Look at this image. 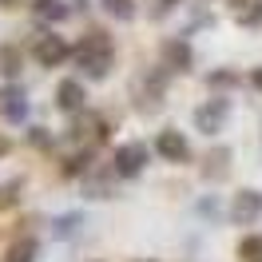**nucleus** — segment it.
<instances>
[{"mask_svg": "<svg viewBox=\"0 0 262 262\" xmlns=\"http://www.w3.org/2000/svg\"><path fill=\"white\" fill-rule=\"evenodd\" d=\"M83 83L80 80H60V88H56V103L64 107V112H83Z\"/></svg>", "mask_w": 262, "mask_h": 262, "instance_id": "nucleus-6", "label": "nucleus"}, {"mask_svg": "<svg viewBox=\"0 0 262 262\" xmlns=\"http://www.w3.org/2000/svg\"><path fill=\"white\" fill-rule=\"evenodd\" d=\"M32 12L40 20H52V24H60V20H68V4H60V0H36Z\"/></svg>", "mask_w": 262, "mask_h": 262, "instance_id": "nucleus-9", "label": "nucleus"}, {"mask_svg": "<svg viewBox=\"0 0 262 262\" xmlns=\"http://www.w3.org/2000/svg\"><path fill=\"white\" fill-rule=\"evenodd\" d=\"M112 40L103 32H92L80 40V48H76V60H80V68L92 76V80H103L107 76V68H112Z\"/></svg>", "mask_w": 262, "mask_h": 262, "instance_id": "nucleus-1", "label": "nucleus"}, {"mask_svg": "<svg viewBox=\"0 0 262 262\" xmlns=\"http://www.w3.org/2000/svg\"><path fill=\"white\" fill-rule=\"evenodd\" d=\"M0 72L4 76H16L20 72V52L16 48H0Z\"/></svg>", "mask_w": 262, "mask_h": 262, "instance_id": "nucleus-15", "label": "nucleus"}, {"mask_svg": "<svg viewBox=\"0 0 262 262\" xmlns=\"http://www.w3.org/2000/svg\"><path fill=\"white\" fill-rule=\"evenodd\" d=\"M0 4H8V0H0Z\"/></svg>", "mask_w": 262, "mask_h": 262, "instance_id": "nucleus-19", "label": "nucleus"}, {"mask_svg": "<svg viewBox=\"0 0 262 262\" xmlns=\"http://www.w3.org/2000/svg\"><path fill=\"white\" fill-rule=\"evenodd\" d=\"M238 258H243V262H262V238H258V234L238 243Z\"/></svg>", "mask_w": 262, "mask_h": 262, "instance_id": "nucleus-14", "label": "nucleus"}, {"mask_svg": "<svg viewBox=\"0 0 262 262\" xmlns=\"http://www.w3.org/2000/svg\"><path fill=\"white\" fill-rule=\"evenodd\" d=\"M36 60H40L44 68L64 64L68 60V44L60 40V36H40V40H36Z\"/></svg>", "mask_w": 262, "mask_h": 262, "instance_id": "nucleus-5", "label": "nucleus"}, {"mask_svg": "<svg viewBox=\"0 0 262 262\" xmlns=\"http://www.w3.org/2000/svg\"><path fill=\"white\" fill-rule=\"evenodd\" d=\"M230 4H234V8H238V12H250V8H254V4H258V0H230Z\"/></svg>", "mask_w": 262, "mask_h": 262, "instance_id": "nucleus-17", "label": "nucleus"}, {"mask_svg": "<svg viewBox=\"0 0 262 262\" xmlns=\"http://www.w3.org/2000/svg\"><path fill=\"white\" fill-rule=\"evenodd\" d=\"M227 115H230V103H227V99H211V103H203V107L195 112V127L207 131V135H214V131H223Z\"/></svg>", "mask_w": 262, "mask_h": 262, "instance_id": "nucleus-3", "label": "nucleus"}, {"mask_svg": "<svg viewBox=\"0 0 262 262\" xmlns=\"http://www.w3.org/2000/svg\"><path fill=\"white\" fill-rule=\"evenodd\" d=\"M103 12L115 16V20H131L135 16V4H131V0H103Z\"/></svg>", "mask_w": 262, "mask_h": 262, "instance_id": "nucleus-13", "label": "nucleus"}, {"mask_svg": "<svg viewBox=\"0 0 262 262\" xmlns=\"http://www.w3.org/2000/svg\"><path fill=\"white\" fill-rule=\"evenodd\" d=\"M147 159H151L147 143H123V147L115 151V175L131 179V175H139V171L147 167Z\"/></svg>", "mask_w": 262, "mask_h": 262, "instance_id": "nucleus-2", "label": "nucleus"}, {"mask_svg": "<svg viewBox=\"0 0 262 262\" xmlns=\"http://www.w3.org/2000/svg\"><path fill=\"white\" fill-rule=\"evenodd\" d=\"M163 60H167V68H175V72H187L191 68V48L183 44V40H171L163 48Z\"/></svg>", "mask_w": 262, "mask_h": 262, "instance_id": "nucleus-8", "label": "nucleus"}, {"mask_svg": "<svg viewBox=\"0 0 262 262\" xmlns=\"http://www.w3.org/2000/svg\"><path fill=\"white\" fill-rule=\"evenodd\" d=\"M254 88H258V92H262V68H258V72H254Z\"/></svg>", "mask_w": 262, "mask_h": 262, "instance_id": "nucleus-18", "label": "nucleus"}, {"mask_svg": "<svg viewBox=\"0 0 262 262\" xmlns=\"http://www.w3.org/2000/svg\"><path fill=\"white\" fill-rule=\"evenodd\" d=\"M171 4H179V0H155V16H163V12H171Z\"/></svg>", "mask_w": 262, "mask_h": 262, "instance_id": "nucleus-16", "label": "nucleus"}, {"mask_svg": "<svg viewBox=\"0 0 262 262\" xmlns=\"http://www.w3.org/2000/svg\"><path fill=\"white\" fill-rule=\"evenodd\" d=\"M0 99H4V115H8L12 123H16V119H24V112H28V103H24V92L8 88V92H4Z\"/></svg>", "mask_w": 262, "mask_h": 262, "instance_id": "nucleus-10", "label": "nucleus"}, {"mask_svg": "<svg viewBox=\"0 0 262 262\" xmlns=\"http://www.w3.org/2000/svg\"><path fill=\"white\" fill-rule=\"evenodd\" d=\"M230 214H234V223H258L262 219V195L258 191H243V195H234L230 203Z\"/></svg>", "mask_w": 262, "mask_h": 262, "instance_id": "nucleus-4", "label": "nucleus"}, {"mask_svg": "<svg viewBox=\"0 0 262 262\" xmlns=\"http://www.w3.org/2000/svg\"><path fill=\"white\" fill-rule=\"evenodd\" d=\"M32 258H36V238H20V243H12L8 262H32Z\"/></svg>", "mask_w": 262, "mask_h": 262, "instance_id": "nucleus-12", "label": "nucleus"}, {"mask_svg": "<svg viewBox=\"0 0 262 262\" xmlns=\"http://www.w3.org/2000/svg\"><path fill=\"white\" fill-rule=\"evenodd\" d=\"M155 147H159V155H163V159H171V163H183V159L191 155V147H187V139H183L179 131H163Z\"/></svg>", "mask_w": 262, "mask_h": 262, "instance_id": "nucleus-7", "label": "nucleus"}, {"mask_svg": "<svg viewBox=\"0 0 262 262\" xmlns=\"http://www.w3.org/2000/svg\"><path fill=\"white\" fill-rule=\"evenodd\" d=\"M20 199H24V183H20V179L0 183V211H12Z\"/></svg>", "mask_w": 262, "mask_h": 262, "instance_id": "nucleus-11", "label": "nucleus"}]
</instances>
